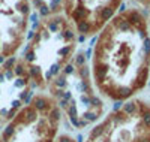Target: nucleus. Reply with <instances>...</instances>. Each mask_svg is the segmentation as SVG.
Instances as JSON below:
<instances>
[{
    "label": "nucleus",
    "instance_id": "f257e3e1",
    "mask_svg": "<svg viewBox=\"0 0 150 142\" xmlns=\"http://www.w3.org/2000/svg\"><path fill=\"white\" fill-rule=\"evenodd\" d=\"M104 132H105V124L102 123V124H99V126H96L92 132H90V141L93 142L95 139H98V138H101L102 135H104Z\"/></svg>",
    "mask_w": 150,
    "mask_h": 142
},
{
    "label": "nucleus",
    "instance_id": "f03ea898",
    "mask_svg": "<svg viewBox=\"0 0 150 142\" xmlns=\"http://www.w3.org/2000/svg\"><path fill=\"white\" fill-rule=\"evenodd\" d=\"M123 111H125V114H128V115H132L134 112L137 111V103H134V102L126 103V105L123 106Z\"/></svg>",
    "mask_w": 150,
    "mask_h": 142
},
{
    "label": "nucleus",
    "instance_id": "7ed1b4c3",
    "mask_svg": "<svg viewBox=\"0 0 150 142\" xmlns=\"http://www.w3.org/2000/svg\"><path fill=\"white\" fill-rule=\"evenodd\" d=\"M68 117H69V118L77 117V105H75V102H74V100H72V105H69V106H68Z\"/></svg>",
    "mask_w": 150,
    "mask_h": 142
},
{
    "label": "nucleus",
    "instance_id": "20e7f679",
    "mask_svg": "<svg viewBox=\"0 0 150 142\" xmlns=\"http://www.w3.org/2000/svg\"><path fill=\"white\" fill-rule=\"evenodd\" d=\"M128 21H131L132 24H140L141 23V16H140V14L138 12H131L129 14V19Z\"/></svg>",
    "mask_w": 150,
    "mask_h": 142
},
{
    "label": "nucleus",
    "instance_id": "39448f33",
    "mask_svg": "<svg viewBox=\"0 0 150 142\" xmlns=\"http://www.w3.org/2000/svg\"><path fill=\"white\" fill-rule=\"evenodd\" d=\"M98 112H84L83 114V117H84V120L86 121H95L96 118H98Z\"/></svg>",
    "mask_w": 150,
    "mask_h": 142
},
{
    "label": "nucleus",
    "instance_id": "423d86ee",
    "mask_svg": "<svg viewBox=\"0 0 150 142\" xmlns=\"http://www.w3.org/2000/svg\"><path fill=\"white\" fill-rule=\"evenodd\" d=\"M113 15H114V9H111V8H105L102 11V18L104 19H110Z\"/></svg>",
    "mask_w": 150,
    "mask_h": 142
},
{
    "label": "nucleus",
    "instance_id": "0eeeda50",
    "mask_svg": "<svg viewBox=\"0 0 150 142\" xmlns=\"http://www.w3.org/2000/svg\"><path fill=\"white\" fill-rule=\"evenodd\" d=\"M89 29H90V26H89L87 21H80V23H78V30H80V33L89 32Z\"/></svg>",
    "mask_w": 150,
    "mask_h": 142
},
{
    "label": "nucleus",
    "instance_id": "6e6552de",
    "mask_svg": "<svg viewBox=\"0 0 150 142\" xmlns=\"http://www.w3.org/2000/svg\"><path fill=\"white\" fill-rule=\"evenodd\" d=\"M47 105H45V100L42 99V97H38L36 100H35V108L36 109H44Z\"/></svg>",
    "mask_w": 150,
    "mask_h": 142
},
{
    "label": "nucleus",
    "instance_id": "1a4fd4ad",
    "mask_svg": "<svg viewBox=\"0 0 150 142\" xmlns=\"http://www.w3.org/2000/svg\"><path fill=\"white\" fill-rule=\"evenodd\" d=\"M50 120L51 121H59V120H60V111L54 108V109L51 111V114H50Z\"/></svg>",
    "mask_w": 150,
    "mask_h": 142
},
{
    "label": "nucleus",
    "instance_id": "9d476101",
    "mask_svg": "<svg viewBox=\"0 0 150 142\" xmlns=\"http://www.w3.org/2000/svg\"><path fill=\"white\" fill-rule=\"evenodd\" d=\"M129 23H128V19H122V21H119V29L122 30V32H126V30H129Z\"/></svg>",
    "mask_w": 150,
    "mask_h": 142
},
{
    "label": "nucleus",
    "instance_id": "9b49d317",
    "mask_svg": "<svg viewBox=\"0 0 150 142\" xmlns=\"http://www.w3.org/2000/svg\"><path fill=\"white\" fill-rule=\"evenodd\" d=\"M90 103H93V105H95V106H98V108L102 105L99 99H98V97H93V96H90Z\"/></svg>",
    "mask_w": 150,
    "mask_h": 142
},
{
    "label": "nucleus",
    "instance_id": "f8f14e48",
    "mask_svg": "<svg viewBox=\"0 0 150 142\" xmlns=\"http://www.w3.org/2000/svg\"><path fill=\"white\" fill-rule=\"evenodd\" d=\"M59 70H60V66H59V64H53V66H51L50 73L51 75H56V73H59Z\"/></svg>",
    "mask_w": 150,
    "mask_h": 142
},
{
    "label": "nucleus",
    "instance_id": "ddd939ff",
    "mask_svg": "<svg viewBox=\"0 0 150 142\" xmlns=\"http://www.w3.org/2000/svg\"><path fill=\"white\" fill-rule=\"evenodd\" d=\"M122 105H123V102H122V100H117V102H114V105H113V111H114V112H117V111L122 108Z\"/></svg>",
    "mask_w": 150,
    "mask_h": 142
},
{
    "label": "nucleus",
    "instance_id": "4468645a",
    "mask_svg": "<svg viewBox=\"0 0 150 142\" xmlns=\"http://www.w3.org/2000/svg\"><path fill=\"white\" fill-rule=\"evenodd\" d=\"M78 90H80L81 93H86V90H87V84H86V82H80V84H78Z\"/></svg>",
    "mask_w": 150,
    "mask_h": 142
},
{
    "label": "nucleus",
    "instance_id": "2eb2a0df",
    "mask_svg": "<svg viewBox=\"0 0 150 142\" xmlns=\"http://www.w3.org/2000/svg\"><path fill=\"white\" fill-rule=\"evenodd\" d=\"M144 51H146L147 54H150V39H146V40H144Z\"/></svg>",
    "mask_w": 150,
    "mask_h": 142
},
{
    "label": "nucleus",
    "instance_id": "dca6fc26",
    "mask_svg": "<svg viewBox=\"0 0 150 142\" xmlns=\"http://www.w3.org/2000/svg\"><path fill=\"white\" fill-rule=\"evenodd\" d=\"M71 120V123H72V126L74 127H80V120L77 118V117H74V118H69Z\"/></svg>",
    "mask_w": 150,
    "mask_h": 142
},
{
    "label": "nucleus",
    "instance_id": "f3484780",
    "mask_svg": "<svg viewBox=\"0 0 150 142\" xmlns=\"http://www.w3.org/2000/svg\"><path fill=\"white\" fill-rule=\"evenodd\" d=\"M14 63H15V58L12 57V58H9V60H8V62L5 63V67H6V69H9V67H11V66H12Z\"/></svg>",
    "mask_w": 150,
    "mask_h": 142
},
{
    "label": "nucleus",
    "instance_id": "a211bd4d",
    "mask_svg": "<svg viewBox=\"0 0 150 142\" xmlns=\"http://www.w3.org/2000/svg\"><path fill=\"white\" fill-rule=\"evenodd\" d=\"M30 75L32 76H38L39 75V67H32L30 69Z\"/></svg>",
    "mask_w": 150,
    "mask_h": 142
},
{
    "label": "nucleus",
    "instance_id": "6ab92c4d",
    "mask_svg": "<svg viewBox=\"0 0 150 142\" xmlns=\"http://www.w3.org/2000/svg\"><path fill=\"white\" fill-rule=\"evenodd\" d=\"M71 97H72L71 91H65V93L62 94V99H65V100H71Z\"/></svg>",
    "mask_w": 150,
    "mask_h": 142
},
{
    "label": "nucleus",
    "instance_id": "aec40b11",
    "mask_svg": "<svg viewBox=\"0 0 150 142\" xmlns=\"http://www.w3.org/2000/svg\"><path fill=\"white\" fill-rule=\"evenodd\" d=\"M59 142H72V139H71L69 136H65V135H63V136L59 138Z\"/></svg>",
    "mask_w": 150,
    "mask_h": 142
},
{
    "label": "nucleus",
    "instance_id": "412c9836",
    "mask_svg": "<svg viewBox=\"0 0 150 142\" xmlns=\"http://www.w3.org/2000/svg\"><path fill=\"white\" fill-rule=\"evenodd\" d=\"M32 96H33V93H32V91H29V93H27V97L24 99V103H30V100H32Z\"/></svg>",
    "mask_w": 150,
    "mask_h": 142
},
{
    "label": "nucleus",
    "instance_id": "4be33fe9",
    "mask_svg": "<svg viewBox=\"0 0 150 142\" xmlns=\"http://www.w3.org/2000/svg\"><path fill=\"white\" fill-rule=\"evenodd\" d=\"M72 72H74V67H72L71 64L65 66V73H72Z\"/></svg>",
    "mask_w": 150,
    "mask_h": 142
},
{
    "label": "nucleus",
    "instance_id": "5701e85b",
    "mask_svg": "<svg viewBox=\"0 0 150 142\" xmlns=\"http://www.w3.org/2000/svg\"><path fill=\"white\" fill-rule=\"evenodd\" d=\"M59 105H60V108H68L69 105H68V100H65V99H62L60 102H59Z\"/></svg>",
    "mask_w": 150,
    "mask_h": 142
},
{
    "label": "nucleus",
    "instance_id": "b1692460",
    "mask_svg": "<svg viewBox=\"0 0 150 142\" xmlns=\"http://www.w3.org/2000/svg\"><path fill=\"white\" fill-rule=\"evenodd\" d=\"M48 12H50V11H48L47 6H41V14H42V15H48Z\"/></svg>",
    "mask_w": 150,
    "mask_h": 142
},
{
    "label": "nucleus",
    "instance_id": "393cba45",
    "mask_svg": "<svg viewBox=\"0 0 150 142\" xmlns=\"http://www.w3.org/2000/svg\"><path fill=\"white\" fill-rule=\"evenodd\" d=\"M77 63L78 64H84V55H77Z\"/></svg>",
    "mask_w": 150,
    "mask_h": 142
},
{
    "label": "nucleus",
    "instance_id": "a878e982",
    "mask_svg": "<svg viewBox=\"0 0 150 142\" xmlns=\"http://www.w3.org/2000/svg\"><path fill=\"white\" fill-rule=\"evenodd\" d=\"M26 84V81L24 79H17V82H15V87H23Z\"/></svg>",
    "mask_w": 150,
    "mask_h": 142
},
{
    "label": "nucleus",
    "instance_id": "bb28decb",
    "mask_svg": "<svg viewBox=\"0 0 150 142\" xmlns=\"http://www.w3.org/2000/svg\"><path fill=\"white\" fill-rule=\"evenodd\" d=\"M12 106H14V109H18V108L21 106V102H20V100H14V102H12Z\"/></svg>",
    "mask_w": 150,
    "mask_h": 142
},
{
    "label": "nucleus",
    "instance_id": "cd10ccee",
    "mask_svg": "<svg viewBox=\"0 0 150 142\" xmlns=\"http://www.w3.org/2000/svg\"><path fill=\"white\" fill-rule=\"evenodd\" d=\"M26 58H27V60H29V62H32V60H35V52H33V51H32V52H29V54H27V57H26Z\"/></svg>",
    "mask_w": 150,
    "mask_h": 142
},
{
    "label": "nucleus",
    "instance_id": "c85d7f7f",
    "mask_svg": "<svg viewBox=\"0 0 150 142\" xmlns=\"http://www.w3.org/2000/svg\"><path fill=\"white\" fill-rule=\"evenodd\" d=\"M65 36H66L68 39H72V37H74V34H72V32H69V30H68V32H65Z\"/></svg>",
    "mask_w": 150,
    "mask_h": 142
},
{
    "label": "nucleus",
    "instance_id": "c756f323",
    "mask_svg": "<svg viewBox=\"0 0 150 142\" xmlns=\"http://www.w3.org/2000/svg\"><path fill=\"white\" fill-rule=\"evenodd\" d=\"M75 142H84V136L81 135V133H80V135L77 136V141H75Z\"/></svg>",
    "mask_w": 150,
    "mask_h": 142
},
{
    "label": "nucleus",
    "instance_id": "7c9ffc66",
    "mask_svg": "<svg viewBox=\"0 0 150 142\" xmlns=\"http://www.w3.org/2000/svg\"><path fill=\"white\" fill-rule=\"evenodd\" d=\"M15 73H18V75H21V73H23V67H21V66H17V69H15Z\"/></svg>",
    "mask_w": 150,
    "mask_h": 142
},
{
    "label": "nucleus",
    "instance_id": "2f4dec72",
    "mask_svg": "<svg viewBox=\"0 0 150 142\" xmlns=\"http://www.w3.org/2000/svg\"><path fill=\"white\" fill-rule=\"evenodd\" d=\"M90 55H92V47L87 49V52H86V58H90Z\"/></svg>",
    "mask_w": 150,
    "mask_h": 142
},
{
    "label": "nucleus",
    "instance_id": "473e14b6",
    "mask_svg": "<svg viewBox=\"0 0 150 142\" xmlns=\"http://www.w3.org/2000/svg\"><path fill=\"white\" fill-rule=\"evenodd\" d=\"M57 85H59V87H63V85H65V79H59V81H57Z\"/></svg>",
    "mask_w": 150,
    "mask_h": 142
},
{
    "label": "nucleus",
    "instance_id": "72a5a7b5",
    "mask_svg": "<svg viewBox=\"0 0 150 142\" xmlns=\"http://www.w3.org/2000/svg\"><path fill=\"white\" fill-rule=\"evenodd\" d=\"M87 123H89V121H86V120H80V127L87 126Z\"/></svg>",
    "mask_w": 150,
    "mask_h": 142
},
{
    "label": "nucleus",
    "instance_id": "f704fd0d",
    "mask_svg": "<svg viewBox=\"0 0 150 142\" xmlns=\"http://www.w3.org/2000/svg\"><path fill=\"white\" fill-rule=\"evenodd\" d=\"M125 9H126V5H122V6H120V12H123Z\"/></svg>",
    "mask_w": 150,
    "mask_h": 142
},
{
    "label": "nucleus",
    "instance_id": "c9c22d12",
    "mask_svg": "<svg viewBox=\"0 0 150 142\" xmlns=\"http://www.w3.org/2000/svg\"><path fill=\"white\" fill-rule=\"evenodd\" d=\"M66 52H68V48H63V49L60 51V54H66Z\"/></svg>",
    "mask_w": 150,
    "mask_h": 142
},
{
    "label": "nucleus",
    "instance_id": "e433bc0d",
    "mask_svg": "<svg viewBox=\"0 0 150 142\" xmlns=\"http://www.w3.org/2000/svg\"><path fill=\"white\" fill-rule=\"evenodd\" d=\"M89 142H92V141H89Z\"/></svg>",
    "mask_w": 150,
    "mask_h": 142
}]
</instances>
